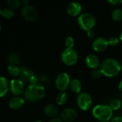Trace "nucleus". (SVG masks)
<instances>
[{
  "label": "nucleus",
  "instance_id": "nucleus-1",
  "mask_svg": "<svg viewBox=\"0 0 122 122\" xmlns=\"http://www.w3.org/2000/svg\"><path fill=\"white\" fill-rule=\"evenodd\" d=\"M99 69L104 76L112 78L119 74L122 71V65L118 60L113 58H108L102 62Z\"/></svg>",
  "mask_w": 122,
  "mask_h": 122
},
{
  "label": "nucleus",
  "instance_id": "nucleus-2",
  "mask_svg": "<svg viewBox=\"0 0 122 122\" xmlns=\"http://www.w3.org/2000/svg\"><path fill=\"white\" fill-rule=\"evenodd\" d=\"M46 94L45 87L40 84L29 85L24 93L25 100L30 102H37L44 99Z\"/></svg>",
  "mask_w": 122,
  "mask_h": 122
},
{
  "label": "nucleus",
  "instance_id": "nucleus-3",
  "mask_svg": "<svg viewBox=\"0 0 122 122\" xmlns=\"http://www.w3.org/2000/svg\"><path fill=\"white\" fill-rule=\"evenodd\" d=\"M114 111L109 105L98 104L92 109V115L97 121L100 122H109L113 119Z\"/></svg>",
  "mask_w": 122,
  "mask_h": 122
},
{
  "label": "nucleus",
  "instance_id": "nucleus-4",
  "mask_svg": "<svg viewBox=\"0 0 122 122\" xmlns=\"http://www.w3.org/2000/svg\"><path fill=\"white\" fill-rule=\"evenodd\" d=\"M78 24L79 27L86 31L92 30L97 24V19L96 17L89 12L82 13L77 19Z\"/></svg>",
  "mask_w": 122,
  "mask_h": 122
},
{
  "label": "nucleus",
  "instance_id": "nucleus-5",
  "mask_svg": "<svg viewBox=\"0 0 122 122\" xmlns=\"http://www.w3.org/2000/svg\"><path fill=\"white\" fill-rule=\"evenodd\" d=\"M78 107L84 112L89 111L93 105V99L88 92H81L76 99Z\"/></svg>",
  "mask_w": 122,
  "mask_h": 122
},
{
  "label": "nucleus",
  "instance_id": "nucleus-6",
  "mask_svg": "<svg viewBox=\"0 0 122 122\" xmlns=\"http://www.w3.org/2000/svg\"><path fill=\"white\" fill-rule=\"evenodd\" d=\"M61 59L66 66H74L78 61L79 55L74 49H65L61 52Z\"/></svg>",
  "mask_w": 122,
  "mask_h": 122
},
{
  "label": "nucleus",
  "instance_id": "nucleus-7",
  "mask_svg": "<svg viewBox=\"0 0 122 122\" xmlns=\"http://www.w3.org/2000/svg\"><path fill=\"white\" fill-rule=\"evenodd\" d=\"M71 79L66 72L59 73L55 79V86L60 92H65L70 85Z\"/></svg>",
  "mask_w": 122,
  "mask_h": 122
},
{
  "label": "nucleus",
  "instance_id": "nucleus-8",
  "mask_svg": "<svg viewBox=\"0 0 122 122\" xmlns=\"http://www.w3.org/2000/svg\"><path fill=\"white\" fill-rule=\"evenodd\" d=\"M21 16L27 21H34L37 19L38 12L36 9L30 4L23 6L21 9Z\"/></svg>",
  "mask_w": 122,
  "mask_h": 122
},
{
  "label": "nucleus",
  "instance_id": "nucleus-9",
  "mask_svg": "<svg viewBox=\"0 0 122 122\" xmlns=\"http://www.w3.org/2000/svg\"><path fill=\"white\" fill-rule=\"evenodd\" d=\"M25 89L24 83L20 79H13L9 82V91L14 97H20Z\"/></svg>",
  "mask_w": 122,
  "mask_h": 122
},
{
  "label": "nucleus",
  "instance_id": "nucleus-10",
  "mask_svg": "<svg viewBox=\"0 0 122 122\" xmlns=\"http://www.w3.org/2000/svg\"><path fill=\"white\" fill-rule=\"evenodd\" d=\"M60 117L64 122H74L78 117V113L74 108L68 107L61 111Z\"/></svg>",
  "mask_w": 122,
  "mask_h": 122
},
{
  "label": "nucleus",
  "instance_id": "nucleus-11",
  "mask_svg": "<svg viewBox=\"0 0 122 122\" xmlns=\"http://www.w3.org/2000/svg\"><path fill=\"white\" fill-rule=\"evenodd\" d=\"M82 6L79 2L72 1L66 6V12L69 15L73 17L79 16L82 13Z\"/></svg>",
  "mask_w": 122,
  "mask_h": 122
},
{
  "label": "nucleus",
  "instance_id": "nucleus-12",
  "mask_svg": "<svg viewBox=\"0 0 122 122\" xmlns=\"http://www.w3.org/2000/svg\"><path fill=\"white\" fill-rule=\"evenodd\" d=\"M109 46L108 40L104 37L96 38L92 42V48L97 52H103Z\"/></svg>",
  "mask_w": 122,
  "mask_h": 122
},
{
  "label": "nucleus",
  "instance_id": "nucleus-13",
  "mask_svg": "<svg viewBox=\"0 0 122 122\" xmlns=\"http://www.w3.org/2000/svg\"><path fill=\"white\" fill-rule=\"evenodd\" d=\"M85 64L86 65L92 69H98L99 66L100 67L101 66V62L100 60L99 59V57L94 54H89L88 55L86 56L85 57Z\"/></svg>",
  "mask_w": 122,
  "mask_h": 122
},
{
  "label": "nucleus",
  "instance_id": "nucleus-14",
  "mask_svg": "<svg viewBox=\"0 0 122 122\" xmlns=\"http://www.w3.org/2000/svg\"><path fill=\"white\" fill-rule=\"evenodd\" d=\"M35 75L34 72L29 68L26 67V66H21L20 67V79H21L24 83H26L29 84V82L31 79Z\"/></svg>",
  "mask_w": 122,
  "mask_h": 122
},
{
  "label": "nucleus",
  "instance_id": "nucleus-15",
  "mask_svg": "<svg viewBox=\"0 0 122 122\" xmlns=\"http://www.w3.org/2000/svg\"><path fill=\"white\" fill-rule=\"evenodd\" d=\"M25 103V99L21 97H14L9 102V107L11 109L18 110L21 109Z\"/></svg>",
  "mask_w": 122,
  "mask_h": 122
},
{
  "label": "nucleus",
  "instance_id": "nucleus-16",
  "mask_svg": "<svg viewBox=\"0 0 122 122\" xmlns=\"http://www.w3.org/2000/svg\"><path fill=\"white\" fill-rule=\"evenodd\" d=\"M44 114L46 117L52 119L56 118L58 114H59V109L58 107L54 104H48L44 107Z\"/></svg>",
  "mask_w": 122,
  "mask_h": 122
},
{
  "label": "nucleus",
  "instance_id": "nucleus-17",
  "mask_svg": "<svg viewBox=\"0 0 122 122\" xmlns=\"http://www.w3.org/2000/svg\"><path fill=\"white\" fill-rule=\"evenodd\" d=\"M9 90V82L4 76L0 78V97H4Z\"/></svg>",
  "mask_w": 122,
  "mask_h": 122
},
{
  "label": "nucleus",
  "instance_id": "nucleus-18",
  "mask_svg": "<svg viewBox=\"0 0 122 122\" xmlns=\"http://www.w3.org/2000/svg\"><path fill=\"white\" fill-rule=\"evenodd\" d=\"M81 88H82L81 82L78 79H73L71 80L69 89H71V91L72 92L79 94L81 93Z\"/></svg>",
  "mask_w": 122,
  "mask_h": 122
},
{
  "label": "nucleus",
  "instance_id": "nucleus-19",
  "mask_svg": "<svg viewBox=\"0 0 122 122\" xmlns=\"http://www.w3.org/2000/svg\"><path fill=\"white\" fill-rule=\"evenodd\" d=\"M67 100H68V94L65 92H59L56 95V99H55V101H56V104L57 105H59V106L64 105L66 103Z\"/></svg>",
  "mask_w": 122,
  "mask_h": 122
},
{
  "label": "nucleus",
  "instance_id": "nucleus-20",
  "mask_svg": "<svg viewBox=\"0 0 122 122\" xmlns=\"http://www.w3.org/2000/svg\"><path fill=\"white\" fill-rule=\"evenodd\" d=\"M7 71L9 75L13 77H17L20 75V67L18 65L14 64H8L7 66Z\"/></svg>",
  "mask_w": 122,
  "mask_h": 122
},
{
  "label": "nucleus",
  "instance_id": "nucleus-21",
  "mask_svg": "<svg viewBox=\"0 0 122 122\" xmlns=\"http://www.w3.org/2000/svg\"><path fill=\"white\" fill-rule=\"evenodd\" d=\"M8 64L19 65L21 62V58L19 55L16 53H11L7 57Z\"/></svg>",
  "mask_w": 122,
  "mask_h": 122
},
{
  "label": "nucleus",
  "instance_id": "nucleus-22",
  "mask_svg": "<svg viewBox=\"0 0 122 122\" xmlns=\"http://www.w3.org/2000/svg\"><path fill=\"white\" fill-rule=\"evenodd\" d=\"M0 14L5 19H11L14 17V13L11 8H4L0 9Z\"/></svg>",
  "mask_w": 122,
  "mask_h": 122
},
{
  "label": "nucleus",
  "instance_id": "nucleus-23",
  "mask_svg": "<svg viewBox=\"0 0 122 122\" xmlns=\"http://www.w3.org/2000/svg\"><path fill=\"white\" fill-rule=\"evenodd\" d=\"M112 18L115 21H122V9L115 8L112 12Z\"/></svg>",
  "mask_w": 122,
  "mask_h": 122
},
{
  "label": "nucleus",
  "instance_id": "nucleus-24",
  "mask_svg": "<svg viewBox=\"0 0 122 122\" xmlns=\"http://www.w3.org/2000/svg\"><path fill=\"white\" fill-rule=\"evenodd\" d=\"M6 4L9 8H11V9H16L21 6L22 2L20 0H8Z\"/></svg>",
  "mask_w": 122,
  "mask_h": 122
},
{
  "label": "nucleus",
  "instance_id": "nucleus-25",
  "mask_svg": "<svg viewBox=\"0 0 122 122\" xmlns=\"http://www.w3.org/2000/svg\"><path fill=\"white\" fill-rule=\"evenodd\" d=\"M122 100H120L119 99H114L110 102L109 106L113 111H117L122 107Z\"/></svg>",
  "mask_w": 122,
  "mask_h": 122
},
{
  "label": "nucleus",
  "instance_id": "nucleus-26",
  "mask_svg": "<svg viewBox=\"0 0 122 122\" xmlns=\"http://www.w3.org/2000/svg\"><path fill=\"white\" fill-rule=\"evenodd\" d=\"M64 44H65L66 49H74V46L75 44L74 39L71 36H66L64 40Z\"/></svg>",
  "mask_w": 122,
  "mask_h": 122
},
{
  "label": "nucleus",
  "instance_id": "nucleus-27",
  "mask_svg": "<svg viewBox=\"0 0 122 122\" xmlns=\"http://www.w3.org/2000/svg\"><path fill=\"white\" fill-rule=\"evenodd\" d=\"M102 72L101 71L100 69H92L91 73H90V76L92 79H99L102 76Z\"/></svg>",
  "mask_w": 122,
  "mask_h": 122
},
{
  "label": "nucleus",
  "instance_id": "nucleus-28",
  "mask_svg": "<svg viewBox=\"0 0 122 122\" xmlns=\"http://www.w3.org/2000/svg\"><path fill=\"white\" fill-rule=\"evenodd\" d=\"M107 40H108L109 46H112V47L117 46L119 43V38H118L117 36H111Z\"/></svg>",
  "mask_w": 122,
  "mask_h": 122
},
{
  "label": "nucleus",
  "instance_id": "nucleus-29",
  "mask_svg": "<svg viewBox=\"0 0 122 122\" xmlns=\"http://www.w3.org/2000/svg\"><path fill=\"white\" fill-rule=\"evenodd\" d=\"M49 81V79L48 76L46 74H42L39 77V84L44 86V85H46Z\"/></svg>",
  "mask_w": 122,
  "mask_h": 122
},
{
  "label": "nucleus",
  "instance_id": "nucleus-30",
  "mask_svg": "<svg viewBox=\"0 0 122 122\" xmlns=\"http://www.w3.org/2000/svg\"><path fill=\"white\" fill-rule=\"evenodd\" d=\"M86 36L89 39H93L95 36V32H94V31L93 29H92V30H89V31H86Z\"/></svg>",
  "mask_w": 122,
  "mask_h": 122
},
{
  "label": "nucleus",
  "instance_id": "nucleus-31",
  "mask_svg": "<svg viewBox=\"0 0 122 122\" xmlns=\"http://www.w3.org/2000/svg\"><path fill=\"white\" fill-rule=\"evenodd\" d=\"M110 122H122V116H117L115 117H113V119L111 120Z\"/></svg>",
  "mask_w": 122,
  "mask_h": 122
},
{
  "label": "nucleus",
  "instance_id": "nucleus-32",
  "mask_svg": "<svg viewBox=\"0 0 122 122\" xmlns=\"http://www.w3.org/2000/svg\"><path fill=\"white\" fill-rule=\"evenodd\" d=\"M107 2L112 5H117V4H121V1H119V0H109L107 1Z\"/></svg>",
  "mask_w": 122,
  "mask_h": 122
},
{
  "label": "nucleus",
  "instance_id": "nucleus-33",
  "mask_svg": "<svg viewBox=\"0 0 122 122\" xmlns=\"http://www.w3.org/2000/svg\"><path fill=\"white\" fill-rule=\"evenodd\" d=\"M49 122H63V120H62L61 118H58V117H56V118H54V119H51V120H50Z\"/></svg>",
  "mask_w": 122,
  "mask_h": 122
},
{
  "label": "nucleus",
  "instance_id": "nucleus-34",
  "mask_svg": "<svg viewBox=\"0 0 122 122\" xmlns=\"http://www.w3.org/2000/svg\"><path fill=\"white\" fill-rule=\"evenodd\" d=\"M118 89H119V91L122 92V79L119 81V84H118Z\"/></svg>",
  "mask_w": 122,
  "mask_h": 122
},
{
  "label": "nucleus",
  "instance_id": "nucleus-35",
  "mask_svg": "<svg viewBox=\"0 0 122 122\" xmlns=\"http://www.w3.org/2000/svg\"><path fill=\"white\" fill-rule=\"evenodd\" d=\"M21 2H22L23 6H26V5L29 4V1L28 0H23V1H21Z\"/></svg>",
  "mask_w": 122,
  "mask_h": 122
},
{
  "label": "nucleus",
  "instance_id": "nucleus-36",
  "mask_svg": "<svg viewBox=\"0 0 122 122\" xmlns=\"http://www.w3.org/2000/svg\"><path fill=\"white\" fill-rule=\"evenodd\" d=\"M119 40L122 41V31L119 34Z\"/></svg>",
  "mask_w": 122,
  "mask_h": 122
},
{
  "label": "nucleus",
  "instance_id": "nucleus-37",
  "mask_svg": "<svg viewBox=\"0 0 122 122\" xmlns=\"http://www.w3.org/2000/svg\"><path fill=\"white\" fill-rule=\"evenodd\" d=\"M41 122V121H36V122Z\"/></svg>",
  "mask_w": 122,
  "mask_h": 122
},
{
  "label": "nucleus",
  "instance_id": "nucleus-38",
  "mask_svg": "<svg viewBox=\"0 0 122 122\" xmlns=\"http://www.w3.org/2000/svg\"><path fill=\"white\" fill-rule=\"evenodd\" d=\"M121 4H122V1H121Z\"/></svg>",
  "mask_w": 122,
  "mask_h": 122
},
{
  "label": "nucleus",
  "instance_id": "nucleus-39",
  "mask_svg": "<svg viewBox=\"0 0 122 122\" xmlns=\"http://www.w3.org/2000/svg\"></svg>",
  "mask_w": 122,
  "mask_h": 122
},
{
  "label": "nucleus",
  "instance_id": "nucleus-40",
  "mask_svg": "<svg viewBox=\"0 0 122 122\" xmlns=\"http://www.w3.org/2000/svg\"></svg>",
  "mask_w": 122,
  "mask_h": 122
}]
</instances>
